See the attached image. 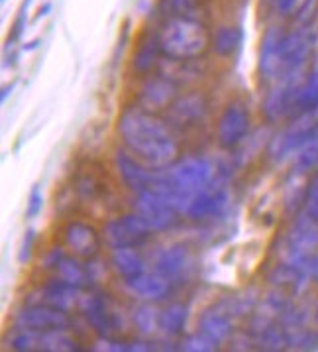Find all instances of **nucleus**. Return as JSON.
<instances>
[{"mask_svg":"<svg viewBox=\"0 0 318 352\" xmlns=\"http://www.w3.org/2000/svg\"><path fill=\"white\" fill-rule=\"evenodd\" d=\"M120 146L153 169L171 168L181 155V142L166 116L150 113L136 102L124 107L116 118Z\"/></svg>","mask_w":318,"mask_h":352,"instance_id":"nucleus-1","label":"nucleus"},{"mask_svg":"<svg viewBox=\"0 0 318 352\" xmlns=\"http://www.w3.org/2000/svg\"><path fill=\"white\" fill-rule=\"evenodd\" d=\"M159 38L167 59L191 61L210 52V30L196 16H167L159 26Z\"/></svg>","mask_w":318,"mask_h":352,"instance_id":"nucleus-2","label":"nucleus"},{"mask_svg":"<svg viewBox=\"0 0 318 352\" xmlns=\"http://www.w3.org/2000/svg\"><path fill=\"white\" fill-rule=\"evenodd\" d=\"M218 173H220V168L212 160L201 154L181 155L171 168H167L169 184H171L169 199L175 203L183 219L191 201L214 184Z\"/></svg>","mask_w":318,"mask_h":352,"instance_id":"nucleus-3","label":"nucleus"},{"mask_svg":"<svg viewBox=\"0 0 318 352\" xmlns=\"http://www.w3.org/2000/svg\"><path fill=\"white\" fill-rule=\"evenodd\" d=\"M152 268L163 274L179 289L187 283H193L198 276V258L193 246H189L187 242H171L155 252Z\"/></svg>","mask_w":318,"mask_h":352,"instance_id":"nucleus-4","label":"nucleus"},{"mask_svg":"<svg viewBox=\"0 0 318 352\" xmlns=\"http://www.w3.org/2000/svg\"><path fill=\"white\" fill-rule=\"evenodd\" d=\"M77 313L83 315L98 338H112L120 333V313L114 307L111 297L97 287L83 289Z\"/></svg>","mask_w":318,"mask_h":352,"instance_id":"nucleus-5","label":"nucleus"},{"mask_svg":"<svg viewBox=\"0 0 318 352\" xmlns=\"http://www.w3.org/2000/svg\"><path fill=\"white\" fill-rule=\"evenodd\" d=\"M251 134V116L248 104L242 99H232L224 104L214 122V142L224 152H234Z\"/></svg>","mask_w":318,"mask_h":352,"instance_id":"nucleus-6","label":"nucleus"},{"mask_svg":"<svg viewBox=\"0 0 318 352\" xmlns=\"http://www.w3.org/2000/svg\"><path fill=\"white\" fill-rule=\"evenodd\" d=\"M100 232H102V242L109 250L124 248V246L141 248L155 236V232L146 225V221L132 209L106 219Z\"/></svg>","mask_w":318,"mask_h":352,"instance_id":"nucleus-7","label":"nucleus"},{"mask_svg":"<svg viewBox=\"0 0 318 352\" xmlns=\"http://www.w3.org/2000/svg\"><path fill=\"white\" fill-rule=\"evenodd\" d=\"M132 211L138 212L146 221V225L152 228L155 234H166L175 230L183 221V214L175 207V203L166 195H159L155 191H139L134 193Z\"/></svg>","mask_w":318,"mask_h":352,"instance_id":"nucleus-8","label":"nucleus"},{"mask_svg":"<svg viewBox=\"0 0 318 352\" xmlns=\"http://www.w3.org/2000/svg\"><path fill=\"white\" fill-rule=\"evenodd\" d=\"M59 242L67 248V252L84 262L98 258L104 248L102 232L83 219H67L59 228Z\"/></svg>","mask_w":318,"mask_h":352,"instance_id":"nucleus-9","label":"nucleus"},{"mask_svg":"<svg viewBox=\"0 0 318 352\" xmlns=\"http://www.w3.org/2000/svg\"><path fill=\"white\" fill-rule=\"evenodd\" d=\"M210 113V100L203 91H185L171 102L163 116L175 132H189L203 126Z\"/></svg>","mask_w":318,"mask_h":352,"instance_id":"nucleus-10","label":"nucleus"},{"mask_svg":"<svg viewBox=\"0 0 318 352\" xmlns=\"http://www.w3.org/2000/svg\"><path fill=\"white\" fill-rule=\"evenodd\" d=\"M181 95V89L173 83L171 79H167L166 75H161L159 71H155L152 75L139 77L138 89L134 93V102L150 111V113H166L171 107V102Z\"/></svg>","mask_w":318,"mask_h":352,"instance_id":"nucleus-11","label":"nucleus"},{"mask_svg":"<svg viewBox=\"0 0 318 352\" xmlns=\"http://www.w3.org/2000/svg\"><path fill=\"white\" fill-rule=\"evenodd\" d=\"M71 313L56 309L47 303H22L14 311L12 327L30 331H52V329H71Z\"/></svg>","mask_w":318,"mask_h":352,"instance_id":"nucleus-12","label":"nucleus"},{"mask_svg":"<svg viewBox=\"0 0 318 352\" xmlns=\"http://www.w3.org/2000/svg\"><path fill=\"white\" fill-rule=\"evenodd\" d=\"M122 292L126 296L132 297L134 301H144V303H167L171 296L177 292V287L167 280L163 274L157 270H146L132 280L120 282Z\"/></svg>","mask_w":318,"mask_h":352,"instance_id":"nucleus-13","label":"nucleus"},{"mask_svg":"<svg viewBox=\"0 0 318 352\" xmlns=\"http://www.w3.org/2000/svg\"><path fill=\"white\" fill-rule=\"evenodd\" d=\"M238 317L230 307V299L224 297L220 301L212 303L210 307L201 311L196 319V331H201L205 337H208L214 344H224L236 333L234 324Z\"/></svg>","mask_w":318,"mask_h":352,"instance_id":"nucleus-14","label":"nucleus"},{"mask_svg":"<svg viewBox=\"0 0 318 352\" xmlns=\"http://www.w3.org/2000/svg\"><path fill=\"white\" fill-rule=\"evenodd\" d=\"M112 166H114V171H116L120 184L124 185L132 195L139 193V191L152 189L153 177H155V171L157 169L146 166L132 152H128L124 146H120V148L114 150Z\"/></svg>","mask_w":318,"mask_h":352,"instance_id":"nucleus-15","label":"nucleus"},{"mask_svg":"<svg viewBox=\"0 0 318 352\" xmlns=\"http://www.w3.org/2000/svg\"><path fill=\"white\" fill-rule=\"evenodd\" d=\"M163 56L161 52V38L159 28H144L139 32L136 47L130 57V73L136 75V79L152 75L159 67V59Z\"/></svg>","mask_w":318,"mask_h":352,"instance_id":"nucleus-16","label":"nucleus"},{"mask_svg":"<svg viewBox=\"0 0 318 352\" xmlns=\"http://www.w3.org/2000/svg\"><path fill=\"white\" fill-rule=\"evenodd\" d=\"M285 32L279 26H269L263 32L262 43H260V59H258V71L263 79H273L283 65V54H285Z\"/></svg>","mask_w":318,"mask_h":352,"instance_id":"nucleus-17","label":"nucleus"},{"mask_svg":"<svg viewBox=\"0 0 318 352\" xmlns=\"http://www.w3.org/2000/svg\"><path fill=\"white\" fill-rule=\"evenodd\" d=\"M81 296H83V289L59 280L57 276H52L49 280H45L43 285L38 287V299L34 303H47L56 309L73 313L75 309H79Z\"/></svg>","mask_w":318,"mask_h":352,"instance_id":"nucleus-18","label":"nucleus"},{"mask_svg":"<svg viewBox=\"0 0 318 352\" xmlns=\"http://www.w3.org/2000/svg\"><path fill=\"white\" fill-rule=\"evenodd\" d=\"M109 264H111L112 276L118 278L120 282L132 280L139 274H144L146 270H150L148 268V260L144 254L139 252L138 246H124V248L111 250Z\"/></svg>","mask_w":318,"mask_h":352,"instance_id":"nucleus-19","label":"nucleus"},{"mask_svg":"<svg viewBox=\"0 0 318 352\" xmlns=\"http://www.w3.org/2000/svg\"><path fill=\"white\" fill-rule=\"evenodd\" d=\"M191 309L183 301H169L159 313V333L167 338H181L187 331Z\"/></svg>","mask_w":318,"mask_h":352,"instance_id":"nucleus-20","label":"nucleus"},{"mask_svg":"<svg viewBox=\"0 0 318 352\" xmlns=\"http://www.w3.org/2000/svg\"><path fill=\"white\" fill-rule=\"evenodd\" d=\"M244 34L240 26L220 24L210 32V52L220 59H232L242 47Z\"/></svg>","mask_w":318,"mask_h":352,"instance_id":"nucleus-21","label":"nucleus"},{"mask_svg":"<svg viewBox=\"0 0 318 352\" xmlns=\"http://www.w3.org/2000/svg\"><path fill=\"white\" fill-rule=\"evenodd\" d=\"M73 193L81 203L95 205L106 195V184L98 173H95V169H81L73 182Z\"/></svg>","mask_w":318,"mask_h":352,"instance_id":"nucleus-22","label":"nucleus"},{"mask_svg":"<svg viewBox=\"0 0 318 352\" xmlns=\"http://www.w3.org/2000/svg\"><path fill=\"white\" fill-rule=\"evenodd\" d=\"M159 303H144L136 301V307L132 309L130 323L134 327L136 335L141 338H152L155 333H159Z\"/></svg>","mask_w":318,"mask_h":352,"instance_id":"nucleus-23","label":"nucleus"},{"mask_svg":"<svg viewBox=\"0 0 318 352\" xmlns=\"http://www.w3.org/2000/svg\"><path fill=\"white\" fill-rule=\"evenodd\" d=\"M52 276H57L59 280L71 283L79 289H87L91 287V280H89V272H87V264L84 260L73 256V254H65V258L59 262L57 270L52 274Z\"/></svg>","mask_w":318,"mask_h":352,"instance_id":"nucleus-24","label":"nucleus"},{"mask_svg":"<svg viewBox=\"0 0 318 352\" xmlns=\"http://www.w3.org/2000/svg\"><path fill=\"white\" fill-rule=\"evenodd\" d=\"M179 349L181 351H201V352H208V351H214V349H218V344H214L212 340L208 337H205L201 331H196V333H191V335H185V337H181L179 340Z\"/></svg>","mask_w":318,"mask_h":352,"instance_id":"nucleus-25","label":"nucleus"},{"mask_svg":"<svg viewBox=\"0 0 318 352\" xmlns=\"http://www.w3.org/2000/svg\"><path fill=\"white\" fill-rule=\"evenodd\" d=\"M65 254H67V248H65L61 242L49 246V248L42 254V258H40V268H42V272L52 276L57 270V266H59V262L65 258Z\"/></svg>","mask_w":318,"mask_h":352,"instance_id":"nucleus-26","label":"nucleus"},{"mask_svg":"<svg viewBox=\"0 0 318 352\" xmlns=\"http://www.w3.org/2000/svg\"><path fill=\"white\" fill-rule=\"evenodd\" d=\"M36 240H38V234L36 230L30 228L26 232V236L20 242V250H18V264L20 266H26L32 262V256H34V248H36Z\"/></svg>","mask_w":318,"mask_h":352,"instance_id":"nucleus-27","label":"nucleus"},{"mask_svg":"<svg viewBox=\"0 0 318 352\" xmlns=\"http://www.w3.org/2000/svg\"><path fill=\"white\" fill-rule=\"evenodd\" d=\"M43 211V193L40 185H34L28 195V203H26V217L28 219H36L40 217Z\"/></svg>","mask_w":318,"mask_h":352,"instance_id":"nucleus-28","label":"nucleus"},{"mask_svg":"<svg viewBox=\"0 0 318 352\" xmlns=\"http://www.w3.org/2000/svg\"><path fill=\"white\" fill-rule=\"evenodd\" d=\"M30 4H32V0H26V2L20 6V10H18V16H16L14 24H12V34H10V42L12 43H14L16 40H20V38H22V34H24V30H26V24H28Z\"/></svg>","mask_w":318,"mask_h":352,"instance_id":"nucleus-29","label":"nucleus"},{"mask_svg":"<svg viewBox=\"0 0 318 352\" xmlns=\"http://www.w3.org/2000/svg\"><path fill=\"white\" fill-rule=\"evenodd\" d=\"M16 83H12L10 87L6 85L4 89H2V102H6V99H8V95H12V91H14Z\"/></svg>","mask_w":318,"mask_h":352,"instance_id":"nucleus-30","label":"nucleus"},{"mask_svg":"<svg viewBox=\"0 0 318 352\" xmlns=\"http://www.w3.org/2000/svg\"><path fill=\"white\" fill-rule=\"evenodd\" d=\"M52 10V4L47 2V4H43V8H40L38 10V18H43V16H47V12Z\"/></svg>","mask_w":318,"mask_h":352,"instance_id":"nucleus-31","label":"nucleus"},{"mask_svg":"<svg viewBox=\"0 0 318 352\" xmlns=\"http://www.w3.org/2000/svg\"><path fill=\"white\" fill-rule=\"evenodd\" d=\"M38 43H40V40H36V42H32V43H26V45H24V50H26V52H32V50H36V47H38Z\"/></svg>","mask_w":318,"mask_h":352,"instance_id":"nucleus-32","label":"nucleus"},{"mask_svg":"<svg viewBox=\"0 0 318 352\" xmlns=\"http://www.w3.org/2000/svg\"><path fill=\"white\" fill-rule=\"evenodd\" d=\"M2 2H6V0H2Z\"/></svg>","mask_w":318,"mask_h":352,"instance_id":"nucleus-33","label":"nucleus"}]
</instances>
